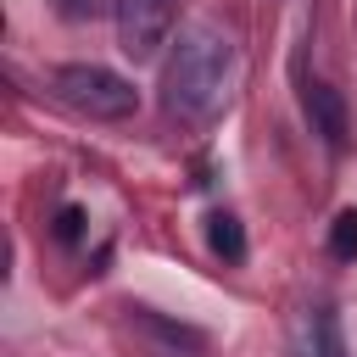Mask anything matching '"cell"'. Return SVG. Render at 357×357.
I'll return each mask as SVG.
<instances>
[{"label":"cell","mask_w":357,"mask_h":357,"mask_svg":"<svg viewBox=\"0 0 357 357\" xmlns=\"http://www.w3.org/2000/svg\"><path fill=\"white\" fill-rule=\"evenodd\" d=\"M56 95H61L73 112L95 117V123H117V117H128V112L139 106L134 84H128L123 73L100 67V61H67V67H56Z\"/></svg>","instance_id":"obj_2"},{"label":"cell","mask_w":357,"mask_h":357,"mask_svg":"<svg viewBox=\"0 0 357 357\" xmlns=\"http://www.w3.org/2000/svg\"><path fill=\"white\" fill-rule=\"evenodd\" d=\"M329 257L335 262H357V206H346L329 223Z\"/></svg>","instance_id":"obj_7"},{"label":"cell","mask_w":357,"mask_h":357,"mask_svg":"<svg viewBox=\"0 0 357 357\" xmlns=\"http://www.w3.org/2000/svg\"><path fill=\"white\" fill-rule=\"evenodd\" d=\"M56 11H61V17H73V22H84V17H95V11H100V0H56Z\"/></svg>","instance_id":"obj_9"},{"label":"cell","mask_w":357,"mask_h":357,"mask_svg":"<svg viewBox=\"0 0 357 357\" xmlns=\"http://www.w3.org/2000/svg\"><path fill=\"white\" fill-rule=\"evenodd\" d=\"M173 33V0H117V45L134 61H151Z\"/></svg>","instance_id":"obj_3"},{"label":"cell","mask_w":357,"mask_h":357,"mask_svg":"<svg viewBox=\"0 0 357 357\" xmlns=\"http://www.w3.org/2000/svg\"><path fill=\"white\" fill-rule=\"evenodd\" d=\"M78 229H84V212H78V206H61V212H56V234H61V240H78Z\"/></svg>","instance_id":"obj_8"},{"label":"cell","mask_w":357,"mask_h":357,"mask_svg":"<svg viewBox=\"0 0 357 357\" xmlns=\"http://www.w3.org/2000/svg\"><path fill=\"white\" fill-rule=\"evenodd\" d=\"M296 351H301V357H346V346H340V324H335L329 307H312V312L296 324Z\"/></svg>","instance_id":"obj_5"},{"label":"cell","mask_w":357,"mask_h":357,"mask_svg":"<svg viewBox=\"0 0 357 357\" xmlns=\"http://www.w3.org/2000/svg\"><path fill=\"white\" fill-rule=\"evenodd\" d=\"M301 106H307V117H312V134H324V145L340 151V145H346V100H340L324 78H307V84H301Z\"/></svg>","instance_id":"obj_4"},{"label":"cell","mask_w":357,"mask_h":357,"mask_svg":"<svg viewBox=\"0 0 357 357\" xmlns=\"http://www.w3.org/2000/svg\"><path fill=\"white\" fill-rule=\"evenodd\" d=\"M206 245L223 262H245V229H240V218L234 212H212L206 218Z\"/></svg>","instance_id":"obj_6"},{"label":"cell","mask_w":357,"mask_h":357,"mask_svg":"<svg viewBox=\"0 0 357 357\" xmlns=\"http://www.w3.org/2000/svg\"><path fill=\"white\" fill-rule=\"evenodd\" d=\"M240 78V45L218 22H184L162 61V106L184 123H212Z\"/></svg>","instance_id":"obj_1"}]
</instances>
